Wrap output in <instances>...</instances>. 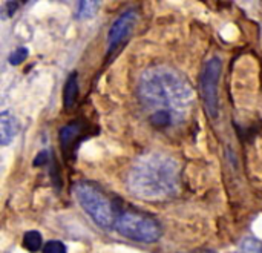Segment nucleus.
Masks as SVG:
<instances>
[{
    "mask_svg": "<svg viewBox=\"0 0 262 253\" xmlns=\"http://www.w3.org/2000/svg\"><path fill=\"white\" fill-rule=\"evenodd\" d=\"M138 97L150 112L149 121L157 129H169L186 120L192 109V88L177 71L164 66L143 72Z\"/></svg>",
    "mask_w": 262,
    "mask_h": 253,
    "instance_id": "f257e3e1",
    "label": "nucleus"
},
{
    "mask_svg": "<svg viewBox=\"0 0 262 253\" xmlns=\"http://www.w3.org/2000/svg\"><path fill=\"white\" fill-rule=\"evenodd\" d=\"M127 187L141 200H167L180 189V164L164 154H147L130 167Z\"/></svg>",
    "mask_w": 262,
    "mask_h": 253,
    "instance_id": "f03ea898",
    "label": "nucleus"
},
{
    "mask_svg": "<svg viewBox=\"0 0 262 253\" xmlns=\"http://www.w3.org/2000/svg\"><path fill=\"white\" fill-rule=\"evenodd\" d=\"M75 198L89 218L101 229H115L118 200H112L104 191L91 181H80L74 187Z\"/></svg>",
    "mask_w": 262,
    "mask_h": 253,
    "instance_id": "7ed1b4c3",
    "label": "nucleus"
},
{
    "mask_svg": "<svg viewBox=\"0 0 262 253\" xmlns=\"http://www.w3.org/2000/svg\"><path fill=\"white\" fill-rule=\"evenodd\" d=\"M115 229L121 237L127 240L147 244L158 241L163 234L161 224L154 217L134 207H124V204L120 200Z\"/></svg>",
    "mask_w": 262,
    "mask_h": 253,
    "instance_id": "20e7f679",
    "label": "nucleus"
},
{
    "mask_svg": "<svg viewBox=\"0 0 262 253\" xmlns=\"http://www.w3.org/2000/svg\"><path fill=\"white\" fill-rule=\"evenodd\" d=\"M221 60L212 57L203 68L201 72V97L206 106L207 114L212 118L218 117L220 100H218V83L221 77Z\"/></svg>",
    "mask_w": 262,
    "mask_h": 253,
    "instance_id": "39448f33",
    "label": "nucleus"
},
{
    "mask_svg": "<svg viewBox=\"0 0 262 253\" xmlns=\"http://www.w3.org/2000/svg\"><path fill=\"white\" fill-rule=\"evenodd\" d=\"M137 23V12L134 9H129L126 12H123L111 26L109 29V35H107V48L109 52H114L117 46H120L127 35L132 32L134 26Z\"/></svg>",
    "mask_w": 262,
    "mask_h": 253,
    "instance_id": "423d86ee",
    "label": "nucleus"
},
{
    "mask_svg": "<svg viewBox=\"0 0 262 253\" xmlns=\"http://www.w3.org/2000/svg\"><path fill=\"white\" fill-rule=\"evenodd\" d=\"M18 132V123L9 111H2L0 114V141L3 146L9 144L15 134Z\"/></svg>",
    "mask_w": 262,
    "mask_h": 253,
    "instance_id": "0eeeda50",
    "label": "nucleus"
},
{
    "mask_svg": "<svg viewBox=\"0 0 262 253\" xmlns=\"http://www.w3.org/2000/svg\"><path fill=\"white\" fill-rule=\"evenodd\" d=\"M78 97V81H77V74H71L66 85H64V92H63V104L66 111H71Z\"/></svg>",
    "mask_w": 262,
    "mask_h": 253,
    "instance_id": "6e6552de",
    "label": "nucleus"
},
{
    "mask_svg": "<svg viewBox=\"0 0 262 253\" xmlns=\"http://www.w3.org/2000/svg\"><path fill=\"white\" fill-rule=\"evenodd\" d=\"M78 134H80L78 123H71L60 131V144L64 149V152H68L69 146H72V141L77 140Z\"/></svg>",
    "mask_w": 262,
    "mask_h": 253,
    "instance_id": "1a4fd4ad",
    "label": "nucleus"
},
{
    "mask_svg": "<svg viewBox=\"0 0 262 253\" xmlns=\"http://www.w3.org/2000/svg\"><path fill=\"white\" fill-rule=\"evenodd\" d=\"M43 246L41 235L35 230H29L23 235V247L31 253L38 252Z\"/></svg>",
    "mask_w": 262,
    "mask_h": 253,
    "instance_id": "9d476101",
    "label": "nucleus"
},
{
    "mask_svg": "<svg viewBox=\"0 0 262 253\" xmlns=\"http://www.w3.org/2000/svg\"><path fill=\"white\" fill-rule=\"evenodd\" d=\"M98 11V2H78L77 15L80 18H91Z\"/></svg>",
    "mask_w": 262,
    "mask_h": 253,
    "instance_id": "9b49d317",
    "label": "nucleus"
},
{
    "mask_svg": "<svg viewBox=\"0 0 262 253\" xmlns=\"http://www.w3.org/2000/svg\"><path fill=\"white\" fill-rule=\"evenodd\" d=\"M239 249L241 253H262V241L256 238H246Z\"/></svg>",
    "mask_w": 262,
    "mask_h": 253,
    "instance_id": "f8f14e48",
    "label": "nucleus"
},
{
    "mask_svg": "<svg viewBox=\"0 0 262 253\" xmlns=\"http://www.w3.org/2000/svg\"><path fill=\"white\" fill-rule=\"evenodd\" d=\"M43 253H66V246L61 241L52 240L43 246Z\"/></svg>",
    "mask_w": 262,
    "mask_h": 253,
    "instance_id": "ddd939ff",
    "label": "nucleus"
},
{
    "mask_svg": "<svg viewBox=\"0 0 262 253\" xmlns=\"http://www.w3.org/2000/svg\"><path fill=\"white\" fill-rule=\"evenodd\" d=\"M28 57V49L26 48H17L11 55H9V63L11 65H20L21 61H25V58Z\"/></svg>",
    "mask_w": 262,
    "mask_h": 253,
    "instance_id": "4468645a",
    "label": "nucleus"
},
{
    "mask_svg": "<svg viewBox=\"0 0 262 253\" xmlns=\"http://www.w3.org/2000/svg\"><path fill=\"white\" fill-rule=\"evenodd\" d=\"M46 161H48V155H46V152H40V154H38V157L34 160V166H43V164H46Z\"/></svg>",
    "mask_w": 262,
    "mask_h": 253,
    "instance_id": "2eb2a0df",
    "label": "nucleus"
},
{
    "mask_svg": "<svg viewBox=\"0 0 262 253\" xmlns=\"http://www.w3.org/2000/svg\"><path fill=\"white\" fill-rule=\"evenodd\" d=\"M6 5H8V9H9V14H8V15H11V14L17 9V5H18V3H17V2H12V3H11V2H8Z\"/></svg>",
    "mask_w": 262,
    "mask_h": 253,
    "instance_id": "dca6fc26",
    "label": "nucleus"
},
{
    "mask_svg": "<svg viewBox=\"0 0 262 253\" xmlns=\"http://www.w3.org/2000/svg\"><path fill=\"white\" fill-rule=\"evenodd\" d=\"M190 253H215L213 250H195V252H190Z\"/></svg>",
    "mask_w": 262,
    "mask_h": 253,
    "instance_id": "f3484780",
    "label": "nucleus"
}]
</instances>
